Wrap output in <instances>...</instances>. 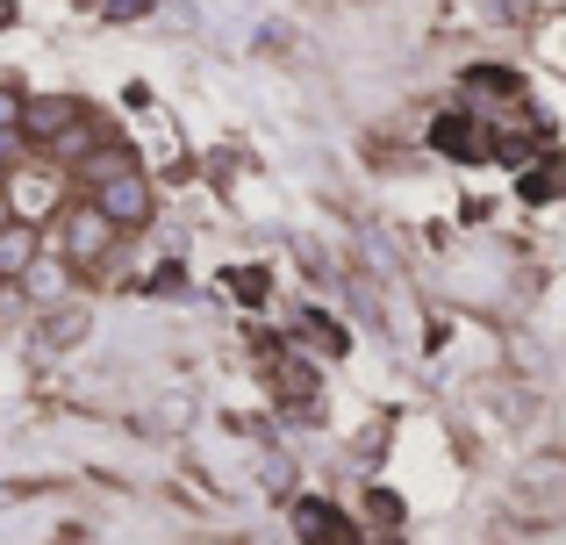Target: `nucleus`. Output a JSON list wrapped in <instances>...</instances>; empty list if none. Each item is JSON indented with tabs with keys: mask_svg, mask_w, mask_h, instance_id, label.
Instances as JSON below:
<instances>
[{
	"mask_svg": "<svg viewBox=\"0 0 566 545\" xmlns=\"http://www.w3.org/2000/svg\"><path fill=\"white\" fill-rule=\"evenodd\" d=\"M86 201H94L115 230H144L151 209H158L151 180H144V166L129 151H94V158H86Z\"/></svg>",
	"mask_w": 566,
	"mask_h": 545,
	"instance_id": "obj_1",
	"label": "nucleus"
},
{
	"mask_svg": "<svg viewBox=\"0 0 566 545\" xmlns=\"http://www.w3.org/2000/svg\"><path fill=\"white\" fill-rule=\"evenodd\" d=\"M115 238L123 230L108 223V216L94 209V201H65V216H57V259H65L72 273H94V266H108V252H115Z\"/></svg>",
	"mask_w": 566,
	"mask_h": 545,
	"instance_id": "obj_2",
	"label": "nucleus"
},
{
	"mask_svg": "<svg viewBox=\"0 0 566 545\" xmlns=\"http://www.w3.org/2000/svg\"><path fill=\"white\" fill-rule=\"evenodd\" d=\"M0 195H8V209L22 216V223H36V216H51V209H57V195H65V187H57V172L22 166V158H14L8 180H0Z\"/></svg>",
	"mask_w": 566,
	"mask_h": 545,
	"instance_id": "obj_3",
	"label": "nucleus"
},
{
	"mask_svg": "<svg viewBox=\"0 0 566 545\" xmlns=\"http://www.w3.org/2000/svg\"><path fill=\"white\" fill-rule=\"evenodd\" d=\"M86 108L72 94H51V101H22V144H57L65 129H80Z\"/></svg>",
	"mask_w": 566,
	"mask_h": 545,
	"instance_id": "obj_4",
	"label": "nucleus"
},
{
	"mask_svg": "<svg viewBox=\"0 0 566 545\" xmlns=\"http://www.w3.org/2000/svg\"><path fill=\"white\" fill-rule=\"evenodd\" d=\"M36 259H43V230L22 223V216H8V223H0V280H22Z\"/></svg>",
	"mask_w": 566,
	"mask_h": 545,
	"instance_id": "obj_5",
	"label": "nucleus"
},
{
	"mask_svg": "<svg viewBox=\"0 0 566 545\" xmlns=\"http://www.w3.org/2000/svg\"><path fill=\"white\" fill-rule=\"evenodd\" d=\"M294 532H302V545H359V532H352L331 503H302L294 510Z\"/></svg>",
	"mask_w": 566,
	"mask_h": 545,
	"instance_id": "obj_6",
	"label": "nucleus"
},
{
	"mask_svg": "<svg viewBox=\"0 0 566 545\" xmlns=\"http://www.w3.org/2000/svg\"><path fill=\"white\" fill-rule=\"evenodd\" d=\"M430 144H438V151H452V158H481L473 123H459V115H438V123H430Z\"/></svg>",
	"mask_w": 566,
	"mask_h": 545,
	"instance_id": "obj_7",
	"label": "nucleus"
},
{
	"mask_svg": "<svg viewBox=\"0 0 566 545\" xmlns=\"http://www.w3.org/2000/svg\"><path fill=\"white\" fill-rule=\"evenodd\" d=\"M22 287L29 294H65L72 287V266H65V259H36V266L22 273Z\"/></svg>",
	"mask_w": 566,
	"mask_h": 545,
	"instance_id": "obj_8",
	"label": "nucleus"
},
{
	"mask_svg": "<svg viewBox=\"0 0 566 545\" xmlns=\"http://www.w3.org/2000/svg\"><path fill=\"white\" fill-rule=\"evenodd\" d=\"M0 129L22 137V94H14V86H0Z\"/></svg>",
	"mask_w": 566,
	"mask_h": 545,
	"instance_id": "obj_9",
	"label": "nucleus"
},
{
	"mask_svg": "<svg viewBox=\"0 0 566 545\" xmlns=\"http://www.w3.org/2000/svg\"><path fill=\"white\" fill-rule=\"evenodd\" d=\"M144 8H151V0H108V14H115V22H123V14H144Z\"/></svg>",
	"mask_w": 566,
	"mask_h": 545,
	"instance_id": "obj_10",
	"label": "nucleus"
},
{
	"mask_svg": "<svg viewBox=\"0 0 566 545\" xmlns=\"http://www.w3.org/2000/svg\"><path fill=\"white\" fill-rule=\"evenodd\" d=\"M8 216H14V209H8V195H0V223H8Z\"/></svg>",
	"mask_w": 566,
	"mask_h": 545,
	"instance_id": "obj_11",
	"label": "nucleus"
},
{
	"mask_svg": "<svg viewBox=\"0 0 566 545\" xmlns=\"http://www.w3.org/2000/svg\"><path fill=\"white\" fill-rule=\"evenodd\" d=\"M0 180H8V166H0Z\"/></svg>",
	"mask_w": 566,
	"mask_h": 545,
	"instance_id": "obj_12",
	"label": "nucleus"
}]
</instances>
